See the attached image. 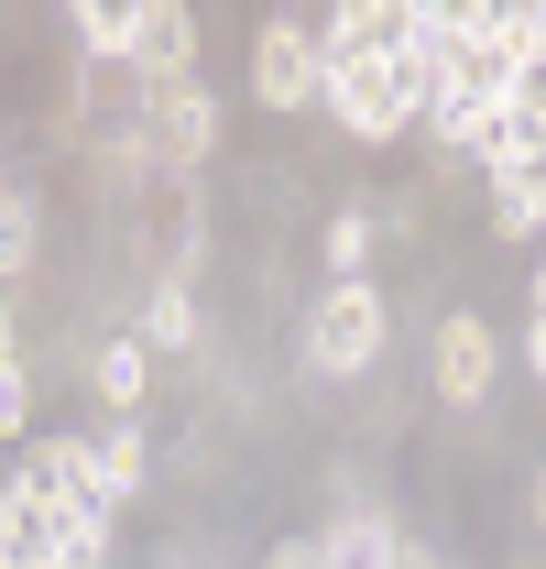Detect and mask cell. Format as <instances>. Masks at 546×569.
Segmentation results:
<instances>
[{
	"mask_svg": "<svg viewBox=\"0 0 546 569\" xmlns=\"http://www.w3.org/2000/svg\"><path fill=\"white\" fill-rule=\"evenodd\" d=\"M503 383V340H492V318H437V406H481Z\"/></svg>",
	"mask_w": 546,
	"mask_h": 569,
	"instance_id": "277c9868",
	"label": "cell"
},
{
	"mask_svg": "<svg viewBox=\"0 0 546 569\" xmlns=\"http://www.w3.org/2000/svg\"><path fill=\"white\" fill-rule=\"evenodd\" d=\"M67 526H77V515L44 493L33 471H22V482H0V569H55Z\"/></svg>",
	"mask_w": 546,
	"mask_h": 569,
	"instance_id": "3957f363",
	"label": "cell"
},
{
	"mask_svg": "<svg viewBox=\"0 0 546 569\" xmlns=\"http://www.w3.org/2000/svg\"><path fill=\"white\" fill-rule=\"evenodd\" d=\"M33 252H44V209H33V198H22V187H0V284L22 274V263H33Z\"/></svg>",
	"mask_w": 546,
	"mask_h": 569,
	"instance_id": "7c38bea8",
	"label": "cell"
},
{
	"mask_svg": "<svg viewBox=\"0 0 546 569\" xmlns=\"http://www.w3.org/2000/svg\"><path fill=\"white\" fill-rule=\"evenodd\" d=\"M394 569H437V559H426V548H405V537H394Z\"/></svg>",
	"mask_w": 546,
	"mask_h": 569,
	"instance_id": "ffe728a7",
	"label": "cell"
},
{
	"mask_svg": "<svg viewBox=\"0 0 546 569\" xmlns=\"http://www.w3.org/2000/svg\"><path fill=\"white\" fill-rule=\"evenodd\" d=\"M132 67L153 77V88L198 77V11H175V0H142V11H132Z\"/></svg>",
	"mask_w": 546,
	"mask_h": 569,
	"instance_id": "8992f818",
	"label": "cell"
},
{
	"mask_svg": "<svg viewBox=\"0 0 546 569\" xmlns=\"http://www.w3.org/2000/svg\"><path fill=\"white\" fill-rule=\"evenodd\" d=\"M33 482L67 503V515H121L110 503V471H99V438H44L33 449Z\"/></svg>",
	"mask_w": 546,
	"mask_h": 569,
	"instance_id": "52a82bcc",
	"label": "cell"
},
{
	"mask_svg": "<svg viewBox=\"0 0 546 569\" xmlns=\"http://www.w3.org/2000/svg\"><path fill=\"white\" fill-rule=\"evenodd\" d=\"M132 340H142V351H186V340H198V307H186V284H175V274L142 296V329H132Z\"/></svg>",
	"mask_w": 546,
	"mask_h": 569,
	"instance_id": "8fae6325",
	"label": "cell"
},
{
	"mask_svg": "<svg viewBox=\"0 0 546 569\" xmlns=\"http://www.w3.org/2000/svg\"><path fill=\"white\" fill-rule=\"evenodd\" d=\"M55 569H110V515H77L67 548H55Z\"/></svg>",
	"mask_w": 546,
	"mask_h": 569,
	"instance_id": "9a60e30c",
	"label": "cell"
},
{
	"mask_svg": "<svg viewBox=\"0 0 546 569\" xmlns=\"http://www.w3.org/2000/svg\"><path fill=\"white\" fill-rule=\"evenodd\" d=\"M22 417H33V383H22V372H0V438H11Z\"/></svg>",
	"mask_w": 546,
	"mask_h": 569,
	"instance_id": "e0dca14e",
	"label": "cell"
},
{
	"mask_svg": "<svg viewBox=\"0 0 546 569\" xmlns=\"http://www.w3.org/2000/svg\"><path fill=\"white\" fill-rule=\"evenodd\" d=\"M317 569H394V526L383 515H340L317 537Z\"/></svg>",
	"mask_w": 546,
	"mask_h": 569,
	"instance_id": "9c48e42d",
	"label": "cell"
},
{
	"mask_svg": "<svg viewBox=\"0 0 546 569\" xmlns=\"http://www.w3.org/2000/svg\"><path fill=\"white\" fill-rule=\"evenodd\" d=\"M0 372H22V318L0 307Z\"/></svg>",
	"mask_w": 546,
	"mask_h": 569,
	"instance_id": "ac0fdd59",
	"label": "cell"
},
{
	"mask_svg": "<svg viewBox=\"0 0 546 569\" xmlns=\"http://www.w3.org/2000/svg\"><path fill=\"white\" fill-rule=\"evenodd\" d=\"M252 99L263 110H317V33L295 11H273L263 33H252Z\"/></svg>",
	"mask_w": 546,
	"mask_h": 569,
	"instance_id": "7a4b0ae2",
	"label": "cell"
},
{
	"mask_svg": "<svg viewBox=\"0 0 546 569\" xmlns=\"http://www.w3.org/2000/svg\"><path fill=\"white\" fill-rule=\"evenodd\" d=\"M536 526H546V471H536Z\"/></svg>",
	"mask_w": 546,
	"mask_h": 569,
	"instance_id": "44dd1931",
	"label": "cell"
},
{
	"mask_svg": "<svg viewBox=\"0 0 546 569\" xmlns=\"http://www.w3.org/2000/svg\"><path fill=\"white\" fill-rule=\"evenodd\" d=\"M383 340H394V307H383V284H372V274L328 284V296L306 307V361H317V372H372Z\"/></svg>",
	"mask_w": 546,
	"mask_h": 569,
	"instance_id": "6da1fadb",
	"label": "cell"
},
{
	"mask_svg": "<svg viewBox=\"0 0 546 569\" xmlns=\"http://www.w3.org/2000/svg\"><path fill=\"white\" fill-rule=\"evenodd\" d=\"M77 44H88V56H121V67H132V11H110V0H77Z\"/></svg>",
	"mask_w": 546,
	"mask_h": 569,
	"instance_id": "4fadbf2b",
	"label": "cell"
},
{
	"mask_svg": "<svg viewBox=\"0 0 546 569\" xmlns=\"http://www.w3.org/2000/svg\"><path fill=\"white\" fill-rule=\"evenodd\" d=\"M142 142H153L164 164H198L208 142H219V99H208L198 77H175V88H153V110H142Z\"/></svg>",
	"mask_w": 546,
	"mask_h": 569,
	"instance_id": "5b68a950",
	"label": "cell"
},
{
	"mask_svg": "<svg viewBox=\"0 0 546 569\" xmlns=\"http://www.w3.org/2000/svg\"><path fill=\"white\" fill-rule=\"evenodd\" d=\"M525 361H536V383H546V263H536V307H525Z\"/></svg>",
	"mask_w": 546,
	"mask_h": 569,
	"instance_id": "2e32d148",
	"label": "cell"
},
{
	"mask_svg": "<svg viewBox=\"0 0 546 569\" xmlns=\"http://www.w3.org/2000/svg\"><path fill=\"white\" fill-rule=\"evenodd\" d=\"M273 569H317V537H284V548H273Z\"/></svg>",
	"mask_w": 546,
	"mask_h": 569,
	"instance_id": "d6986e66",
	"label": "cell"
},
{
	"mask_svg": "<svg viewBox=\"0 0 546 569\" xmlns=\"http://www.w3.org/2000/svg\"><path fill=\"white\" fill-rule=\"evenodd\" d=\"M88 383H99V406H110V417H142L153 351H142V340H99V351H88Z\"/></svg>",
	"mask_w": 546,
	"mask_h": 569,
	"instance_id": "ba28073f",
	"label": "cell"
},
{
	"mask_svg": "<svg viewBox=\"0 0 546 569\" xmlns=\"http://www.w3.org/2000/svg\"><path fill=\"white\" fill-rule=\"evenodd\" d=\"M99 471H110V503H142V482H153V438H142V417H110Z\"/></svg>",
	"mask_w": 546,
	"mask_h": 569,
	"instance_id": "30bf717a",
	"label": "cell"
},
{
	"mask_svg": "<svg viewBox=\"0 0 546 569\" xmlns=\"http://www.w3.org/2000/svg\"><path fill=\"white\" fill-rule=\"evenodd\" d=\"M361 263H372V209H340L328 219V284H350Z\"/></svg>",
	"mask_w": 546,
	"mask_h": 569,
	"instance_id": "5bb4252c",
	"label": "cell"
},
{
	"mask_svg": "<svg viewBox=\"0 0 546 569\" xmlns=\"http://www.w3.org/2000/svg\"><path fill=\"white\" fill-rule=\"evenodd\" d=\"M164 569H175V559H164Z\"/></svg>",
	"mask_w": 546,
	"mask_h": 569,
	"instance_id": "7402d4cb",
	"label": "cell"
}]
</instances>
